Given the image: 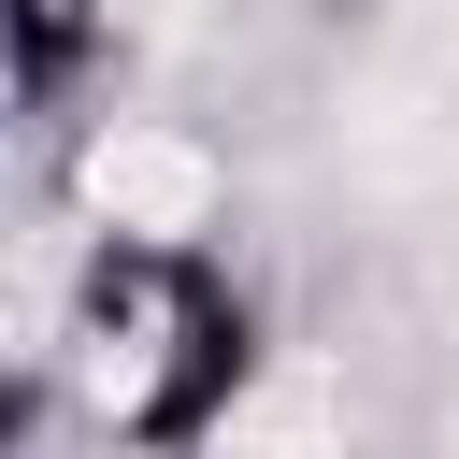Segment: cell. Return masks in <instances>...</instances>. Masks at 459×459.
<instances>
[{"label":"cell","mask_w":459,"mask_h":459,"mask_svg":"<svg viewBox=\"0 0 459 459\" xmlns=\"http://www.w3.org/2000/svg\"><path fill=\"white\" fill-rule=\"evenodd\" d=\"M72 344H86V402L129 459H201L244 416V387L273 359V316L215 244L100 230L86 273H72Z\"/></svg>","instance_id":"1"},{"label":"cell","mask_w":459,"mask_h":459,"mask_svg":"<svg viewBox=\"0 0 459 459\" xmlns=\"http://www.w3.org/2000/svg\"><path fill=\"white\" fill-rule=\"evenodd\" d=\"M115 29L86 14V0H14V100L29 115H57L72 86H86V57H100Z\"/></svg>","instance_id":"2"}]
</instances>
